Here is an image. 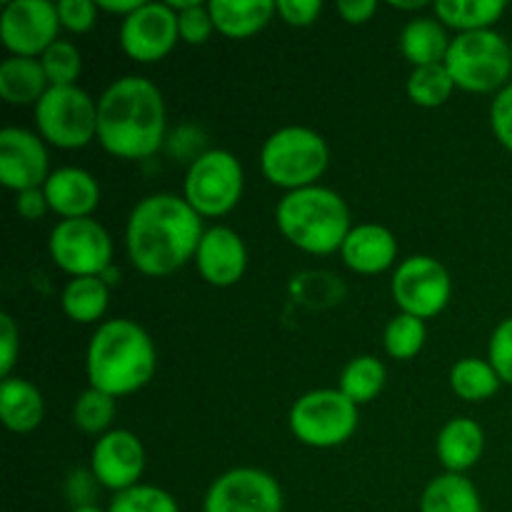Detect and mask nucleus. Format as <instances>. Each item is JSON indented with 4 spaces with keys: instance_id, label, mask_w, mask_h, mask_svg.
I'll return each mask as SVG.
<instances>
[{
    "instance_id": "f257e3e1",
    "label": "nucleus",
    "mask_w": 512,
    "mask_h": 512,
    "mask_svg": "<svg viewBox=\"0 0 512 512\" xmlns=\"http://www.w3.org/2000/svg\"><path fill=\"white\" fill-rule=\"evenodd\" d=\"M203 233V218L183 195H145L125 223V253L145 278H168L195 260Z\"/></svg>"
},
{
    "instance_id": "f03ea898",
    "label": "nucleus",
    "mask_w": 512,
    "mask_h": 512,
    "mask_svg": "<svg viewBox=\"0 0 512 512\" xmlns=\"http://www.w3.org/2000/svg\"><path fill=\"white\" fill-rule=\"evenodd\" d=\"M168 110L153 80L123 75L98 98V143L118 160L153 158L165 143Z\"/></svg>"
},
{
    "instance_id": "7ed1b4c3",
    "label": "nucleus",
    "mask_w": 512,
    "mask_h": 512,
    "mask_svg": "<svg viewBox=\"0 0 512 512\" xmlns=\"http://www.w3.org/2000/svg\"><path fill=\"white\" fill-rule=\"evenodd\" d=\"M158 370V350L140 323L130 318L103 320L85 350L88 388L115 400L143 390Z\"/></svg>"
},
{
    "instance_id": "20e7f679",
    "label": "nucleus",
    "mask_w": 512,
    "mask_h": 512,
    "mask_svg": "<svg viewBox=\"0 0 512 512\" xmlns=\"http://www.w3.org/2000/svg\"><path fill=\"white\" fill-rule=\"evenodd\" d=\"M275 225L300 253L333 255L340 253L353 230V218L343 195L325 185H313L280 198Z\"/></svg>"
},
{
    "instance_id": "39448f33",
    "label": "nucleus",
    "mask_w": 512,
    "mask_h": 512,
    "mask_svg": "<svg viewBox=\"0 0 512 512\" xmlns=\"http://www.w3.org/2000/svg\"><path fill=\"white\" fill-rule=\"evenodd\" d=\"M330 165V145L318 130L305 125H285L270 133L260 148L263 178L275 188L293 190L320 185Z\"/></svg>"
},
{
    "instance_id": "423d86ee",
    "label": "nucleus",
    "mask_w": 512,
    "mask_h": 512,
    "mask_svg": "<svg viewBox=\"0 0 512 512\" xmlns=\"http://www.w3.org/2000/svg\"><path fill=\"white\" fill-rule=\"evenodd\" d=\"M445 68L455 88L475 95H498L505 85L512 83L510 40L498 30L458 33L450 40Z\"/></svg>"
},
{
    "instance_id": "0eeeda50",
    "label": "nucleus",
    "mask_w": 512,
    "mask_h": 512,
    "mask_svg": "<svg viewBox=\"0 0 512 512\" xmlns=\"http://www.w3.org/2000/svg\"><path fill=\"white\" fill-rule=\"evenodd\" d=\"M360 408L338 388H320L300 395L288 413V428L300 445L315 450L340 448L355 435Z\"/></svg>"
},
{
    "instance_id": "6e6552de",
    "label": "nucleus",
    "mask_w": 512,
    "mask_h": 512,
    "mask_svg": "<svg viewBox=\"0 0 512 512\" xmlns=\"http://www.w3.org/2000/svg\"><path fill=\"white\" fill-rule=\"evenodd\" d=\"M35 133L60 150L88 148L98 140V100L80 85L50 88L33 108Z\"/></svg>"
},
{
    "instance_id": "1a4fd4ad",
    "label": "nucleus",
    "mask_w": 512,
    "mask_h": 512,
    "mask_svg": "<svg viewBox=\"0 0 512 512\" xmlns=\"http://www.w3.org/2000/svg\"><path fill=\"white\" fill-rule=\"evenodd\" d=\"M245 173L230 150L213 148L195 155L183 180V198L200 218H225L243 200Z\"/></svg>"
},
{
    "instance_id": "9d476101",
    "label": "nucleus",
    "mask_w": 512,
    "mask_h": 512,
    "mask_svg": "<svg viewBox=\"0 0 512 512\" xmlns=\"http://www.w3.org/2000/svg\"><path fill=\"white\" fill-rule=\"evenodd\" d=\"M48 253L55 268L70 278L103 275L113 268V238L95 218L58 220L48 235Z\"/></svg>"
},
{
    "instance_id": "9b49d317",
    "label": "nucleus",
    "mask_w": 512,
    "mask_h": 512,
    "mask_svg": "<svg viewBox=\"0 0 512 512\" xmlns=\"http://www.w3.org/2000/svg\"><path fill=\"white\" fill-rule=\"evenodd\" d=\"M390 295L400 313L420 320L438 318L453 298V278L433 255H410L395 265Z\"/></svg>"
},
{
    "instance_id": "f8f14e48",
    "label": "nucleus",
    "mask_w": 512,
    "mask_h": 512,
    "mask_svg": "<svg viewBox=\"0 0 512 512\" xmlns=\"http://www.w3.org/2000/svg\"><path fill=\"white\" fill-rule=\"evenodd\" d=\"M0 40L8 55L40 58L60 40L58 5L50 0H13L0 13Z\"/></svg>"
},
{
    "instance_id": "ddd939ff",
    "label": "nucleus",
    "mask_w": 512,
    "mask_h": 512,
    "mask_svg": "<svg viewBox=\"0 0 512 512\" xmlns=\"http://www.w3.org/2000/svg\"><path fill=\"white\" fill-rule=\"evenodd\" d=\"M203 512H283V490L265 470L233 468L210 483Z\"/></svg>"
},
{
    "instance_id": "4468645a",
    "label": "nucleus",
    "mask_w": 512,
    "mask_h": 512,
    "mask_svg": "<svg viewBox=\"0 0 512 512\" xmlns=\"http://www.w3.org/2000/svg\"><path fill=\"white\" fill-rule=\"evenodd\" d=\"M118 40L123 53L135 63H160L180 40L178 13L170 3H143L133 15L120 20Z\"/></svg>"
},
{
    "instance_id": "2eb2a0df",
    "label": "nucleus",
    "mask_w": 512,
    "mask_h": 512,
    "mask_svg": "<svg viewBox=\"0 0 512 512\" xmlns=\"http://www.w3.org/2000/svg\"><path fill=\"white\" fill-rule=\"evenodd\" d=\"M145 445L133 430L115 428L110 433L100 435L90 450V473L98 480L100 488L110 493H123V490L140 485L145 473Z\"/></svg>"
},
{
    "instance_id": "dca6fc26",
    "label": "nucleus",
    "mask_w": 512,
    "mask_h": 512,
    "mask_svg": "<svg viewBox=\"0 0 512 512\" xmlns=\"http://www.w3.org/2000/svg\"><path fill=\"white\" fill-rule=\"evenodd\" d=\"M48 143L38 133L25 128L0 130V183L10 193L43 188L50 178Z\"/></svg>"
},
{
    "instance_id": "f3484780",
    "label": "nucleus",
    "mask_w": 512,
    "mask_h": 512,
    "mask_svg": "<svg viewBox=\"0 0 512 512\" xmlns=\"http://www.w3.org/2000/svg\"><path fill=\"white\" fill-rule=\"evenodd\" d=\"M193 263L208 285L233 288L245 278V270H248V245L238 230L228 225H213V228H205Z\"/></svg>"
},
{
    "instance_id": "a211bd4d",
    "label": "nucleus",
    "mask_w": 512,
    "mask_h": 512,
    "mask_svg": "<svg viewBox=\"0 0 512 512\" xmlns=\"http://www.w3.org/2000/svg\"><path fill=\"white\" fill-rule=\"evenodd\" d=\"M50 213L60 220L93 218L100 205V183L93 173L78 165H65L50 173L43 185Z\"/></svg>"
},
{
    "instance_id": "6ab92c4d",
    "label": "nucleus",
    "mask_w": 512,
    "mask_h": 512,
    "mask_svg": "<svg viewBox=\"0 0 512 512\" xmlns=\"http://www.w3.org/2000/svg\"><path fill=\"white\" fill-rule=\"evenodd\" d=\"M398 238L380 223H360L345 238L340 248L345 268L358 275H380L398 263Z\"/></svg>"
},
{
    "instance_id": "aec40b11",
    "label": "nucleus",
    "mask_w": 512,
    "mask_h": 512,
    "mask_svg": "<svg viewBox=\"0 0 512 512\" xmlns=\"http://www.w3.org/2000/svg\"><path fill=\"white\" fill-rule=\"evenodd\" d=\"M485 453V430L473 418H450L435 440V455L445 473L465 475Z\"/></svg>"
},
{
    "instance_id": "412c9836",
    "label": "nucleus",
    "mask_w": 512,
    "mask_h": 512,
    "mask_svg": "<svg viewBox=\"0 0 512 512\" xmlns=\"http://www.w3.org/2000/svg\"><path fill=\"white\" fill-rule=\"evenodd\" d=\"M215 33L230 40H248L278 15L273 0H210Z\"/></svg>"
},
{
    "instance_id": "4be33fe9",
    "label": "nucleus",
    "mask_w": 512,
    "mask_h": 512,
    "mask_svg": "<svg viewBox=\"0 0 512 512\" xmlns=\"http://www.w3.org/2000/svg\"><path fill=\"white\" fill-rule=\"evenodd\" d=\"M45 418V398L38 385L25 378H10L0 385V420L15 435L33 433Z\"/></svg>"
},
{
    "instance_id": "5701e85b",
    "label": "nucleus",
    "mask_w": 512,
    "mask_h": 512,
    "mask_svg": "<svg viewBox=\"0 0 512 512\" xmlns=\"http://www.w3.org/2000/svg\"><path fill=\"white\" fill-rule=\"evenodd\" d=\"M448 28L435 15H420L405 23L400 33V53L413 68L445 63L450 48Z\"/></svg>"
},
{
    "instance_id": "b1692460",
    "label": "nucleus",
    "mask_w": 512,
    "mask_h": 512,
    "mask_svg": "<svg viewBox=\"0 0 512 512\" xmlns=\"http://www.w3.org/2000/svg\"><path fill=\"white\" fill-rule=\"evenodd\" d=\"M50 90L40 58L8 55L0 63V98L8 105H38Z\"/></svg>"
},
{
    "instance_id": "393cba45",
    "label": "nucleus",
    "mask_w": 512,
    "mask_h": 512,
    "mask_svg": "<svg viewBox=\"0 0 512 512\" xmlns=\"http://www.w3.org/2000/svg\"><path fill=\"white\" fill-rule=\"evenodd\" d=\"M110 305V285L100 275L70 278L60 295V308L65 318L78 325H100Z\"/></svg>"
},
{
    "instance_id": "a878e982",
    "label": "nucleus",
    "mask_w": 512,
    "mask_h": 512,
    "mask_svg": "<svg viewBox=\"0 0 512 512\" xmlns=\"http://www.w3.org/2000/svg\"><path fill=\"white\" fill-rule=\"evenodd\" d=\"M420 512H483L478 488L465 475L443 473L425 485Z\"/></svg>"
},
{
    "instance_id": "bb28decb",
    "label": "nucleus",
    "mask_w": 512,
    "mask_h": 512,
    "mask_svg": "<svg viewBox=\"0 0 512 512\" xmlns=\"http://www.w3.org/2000/svg\"><path fill=\"white\" fill-rule=\"evenodd\" d=\"M508 5L503 0H438L433 3V15L450 30L458 33H478L493 30L505 15Z\"/></svg>"
},
{
    "instance_id": "cd10ccee",
    "label": "nucleus",
    "mask_w": 512,
    "mask_h": 512,
    "mask_svg": "<svg viewBox=\"0 0 512 512\" xmlns=\"http://www.w3.org/2000/svg\"><path fill=\"white\" fill-rule=\"evenodd\" d=\"M385 383H388V370L383 360L375 355H355L340 370L338 390L360 408V405L373 403L383 393Z\"/></svg>"
},
{
    "instance_id": "c85d7f7f",
    "label": "nucleus",
    "mask_w": 512,
    "mask_h": 512,
    "mask_svg": "<svg viewBox=\"0 0 512 512\" xmlns=\"http://www.w3.org/2000/svg\"><path fill=\"white\" fill-rule=\"evenodd\" d=\"M450 390L465 403H485L500 390V378L488 358H460L448 375Z\"/></svg>"
},
{
    "instance_id": "c756f323",
    "label": "nucleus",
    "mask_w": 512,
    "mask_h": 512,
    "mask_svg": "<svg viewBox=\"0 0 512 512\" xmlns=\"http://www.w3.org/2000/svg\"><path fill=\"white\" fill-rule=\"evenodd\" d=\"M405 90H408L410 103L418 105V108H440V105L448 103L450 95L458 88H455L445 63H438L413 68V73L408 75Z\"/></svg>"
},
{
    "instance_id": "7c9ffc66",
    "label": "nucleus",
    "mask_w": 512,
    "mask_h": 512,
    "mask_svg": "<svg viewBox=\"0 0 512 512\" xmlns=\"http://www.w3.org/2000/svg\"><path fill=\"white\" fill-rule=\"evenodd\" d=\"M425 340H428V325H425V320L405 313L393 315L383 330V348L388 353V358L393 360L418 358L420 350L425 348Z\"/></svg>"
},
{
    "instance_id": "2f4dec72",
    "label": "nucleus",
    "mask_w": 512,
    "mask_h": 512,
    "mask_svg": "<svg viewBox=\"0 0 512 512\" xmlns=\"http://www.w3.org/2000/svg\"><path fill=\"white\" fill-rule=\"evenodd\" d=\"M115 413H118V400L108 393L88 388L75 398L73 403V425L85 435H100L110 433Z\"/></svg>"
},
{
    "instance_id": "473e14b6",
    "label": "nucleus",
    "mask_w": 512,
    "mask_h": 512,
    "mask_svg": "<svg viewBox=\"0 0 512 512\" xmlns=\"http://www.w3.org/2000/svg\"><path fill=\"white\" fill-rule=\"evenodd\" d=\"M40 65H43L50 88H68V85H78L80 73H83V53L70 40H55L40 55Z\"/></svg>"
},
{
    "instance_id": "72a5a7b5",
    "label": "nucleus",
    "mask_w": 512,
    "mask_h": 512,
    "mask_svg": "<svg viewBox=\"0 0 512 512\" xmlns=\"http://www.w3.org/2000/svg\"><path fill=\"white\" fill-rule=\"evenodd\" d=\"M108 512H180V505L168 490L140 483L123 493H115Z\"/></svg>"
},
{
    "instance_id": "f704fd0d",
    "label": "nucleus",
    "mask_w": 512,
    "mask_h": 512,
    "mask_svg": "<svg viewBox=\"0 0 512 512\" xmlns=\"http://www.w3.org/2000/svg\"><path fill=\"white\" fill-rule=\"evenodd\" d=\"M170 8L178 13V33L185 45H203L208 43L210 35L215 33L213 15L210 8L200 0H173Z\"/></svg>"
},
{
    "instance_id": "c9c22d12",
    "label": "nucleus",
    "mask_w": 512,
    "mask_h": 512,
    "mask_svg": "<svg viewBox=\"0 0 512 512\" xmlns=\"http://www.w3.org/2000/svg\"><path fill=\"white\" fill-rule=\"evenodd\" d=\"M488 363L495 368L500 383L512 385V318L495 325L488 343Z\"/></svg>"
},
{
    "instance_id": "e433bc0d",
    "label": "nucleus",
    "mask_w": 512,
    "mask_h": 512,
    "mask_svg": "<svg viewBox=\"0 0 512 512\" xmlns=\"http://www.w3.org/2000/svg\"><path fill=\"white\" fill-rule=\"evenodd\" d=\"M55 5H58L60 28L68 30V33L83 35L93 30L95 23H98L100 8L93 0H60Z\"/></svg>"
},
{
    "instance_id": "4c0bfd02",
    "label": "nucleus",
    "mask_w": 512,
    "mask_h": 512,
    "mask_svg": "<svg viewBox=\"0 0 512 512\" xmlns=\"http://www.w3.org/2000/svg\"><path fill=\"white\" fill-rule=\"evenodd\" d=\"M490 130L495 140L512 153V83L505 85L490 103Z\"/></svg>"
},
{
    "instance_id": "58836bf2",
    "label": "nucleus",
    "mask_w": 512,
    "mask_h": 512,
    "mask_svg": "<svg viewBox=\"0 0 512 512\" xmlns=\"http://www.w3.org/2000/svg\"><path fill=\"white\" fill-rule=\"evenodd\" d=\"M275 10H278V18L290 28H310L318 23L323 3L320 0H278Z\"/></svg>"
},
{
    "instance_id": "ea45409f",
    "label": "nucleus",
    "mask_w": 512,
    "mask_h": 512,
    "mask_svg": "<svg viewBox=\"0 0 512 512\" xmlns=\"http://www.w3.org/2000/svg\"><path fill=\"white\" fill-rule=\"evenodd\" d=\"M20 355V328L10 313L0 315V375L10 378Z\"/></svg>"
},
{
    "instance_id": "a19ab883",
    "label": "nucleus",
    "mask_w": 512,
    "mask_h": 512,
    "mask_svg": "<svg viewBox=\"0 0 512 512\" xmlns=\"http://www.w3.org/2000/svg\"><path fill=\"white\" fill-rule=\"evenodd\" d=\"M15 213L23 220H28V223H35V220L43 218L45 213H50L43 188L25 190V193L15 195Z\"/></svg>"
},
{
    "instance_id": "79ce46f5",
    "label": "nucleus",
    "mask_w": 512,
    "mask_h": 512,
    "mask_svg": "<svg viewBox=\"0 0 512 512\" xmlns=\"http://www.w3.org/2000/svg\"><path fill=\"white\" fill-rule=\"evenodd\" d=\"M335 10L348 25H365L378 13V3L375 0H338Z\"/></svg>"
},
{
    "instance_id": "37998d69",
    "label": "nucleus",
    "mask_w": 512,
    "mask_h": 512,
    "mask_svg": "<svg viewBox=\"0 0 512 512\" xmlns=\"http://www.w3.org/2000/svg\"><path fill=\"white\" fill-rule=\"evenodd\" d=\"M93 485H98V480L93 478V473H85V470H80V473H73V478H70L68 483V493H70V500L75 503V508H83V505H95L93 500Z\"/></svg>"
},
{
    "instance_id": "c03bdc74",
    "label": "nucleus",
    "mask_w": 512,
    "mask_h": 512,
    "mask_svg": "<svg viewBox=\"0 0 512 512\" xmlns=\"http://www.w3.org/2000/svg\"><path fill=\"white\" fill-rule=\"evenodd\" d=\"M140 5H143V0H98L100 13L118 15L120 20H125L128 15H133Z\"/></svg>"
},
{
    "instance_id": "a18cd8bd",
    "label": "nucleus",
    "mask_w": 512,
    "mask_h": 512,
    "mask_svg": "<svg viewBox=\"0 0 512 512\" xmlns=\"http://www.w3.org/2000/svg\"><path fill=\"white\" fill-rule=\"evenodd\" d=\"M390 8H395V10H423L425 3H390Z\"/></svg>"
},
{
    "instance_id": "49530a36",
    "label": "nucleus",
    "mask_w": 512,
    "mask_h": 512,
    "mask_svg": "<svg viewBox=\"0 0 512 512\" xmlns=\"http://www.w3.org/2000/svg\"><path fill=\"white\" fill-rule=\"evenodd\" d=\"M70 512H108V510L98 508V505H83V508H73Z\"/></svg>"
},
{
    "instance_id": "de8ad7c7",
    "label": "nucleus",
    "mask_w": 512,
    "mask_h": 512,
    "mask_svg": "<svg viewBox=\"0 0 512 512\" xmlns=\"http://www.w3.org/2000/svg\"><path fill=\"white\" fill-rule=\"evenodd\" d=\"M510 53H512V38H510Z\"/></svg>"
}]
</instances>
